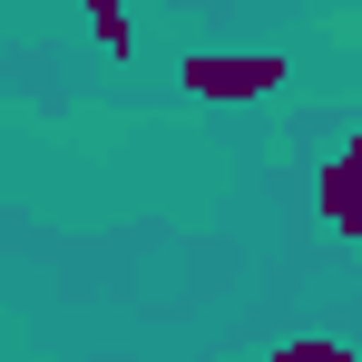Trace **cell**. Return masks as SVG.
Returning a JSON list of instances; mask_svg holds the SVG:
<instances>
[{"label":"cell","instance_id":"cell-1","mask_svg":"<svg viewBox=\"0 0 362 362\" xmlns=\"http://www.w3.org/2000/svg\"><path fill=\"white\" fill-rule=\"evenodd\" d=\"M186 88L196 98H264V88H284V59H186Z\"/></svg>","mask_w":362,"mask_h":362},{"label":"cell","instance_id":"cell-2","mask_svg":"<svg viewBox=\"0 0 362 362\" xmlns=\"http://www.w3.org/2000/svg\"><path fill=\"white\" fill-rule=\"evenodd\" d=\"M323 206H333V226H343V235H362V137L323 167Z\"/></svg>","mask_w":362,"mask_h":362}]
</instances>
